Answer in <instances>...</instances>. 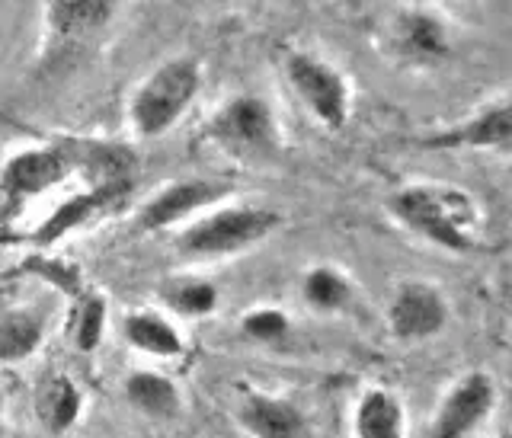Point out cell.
Segmentation results:
<instances>
[{"mask_svg": "<svg viewBox=\"0 0 512 438\" xmlns=\"http://www.w3.org/2000/svg\"><path fill=\"white\" fill-rule=\"evenodd\" d=\"M164 301L173 307L176 314L186 317H205L215 311L218 304V291L215 285H208L202 279H183V282H167V288L160 291Z\"/></svg>", "mask_w": 512, "mask_h": 438, "instance_id": "obj_20", "label": "cell"}, {"mask_svg": "<svg viewBox=\"0 0 512 438\" xmlns=\"http://www.w3.org/2000/svg\"><path fill=\"white\" fill-rule=\"evenodd\" d=\"M388 323L397 339L423 343V339L439 336L448 327V301L432 282H400L388 307Z\"/></svg>", "mask_w": 512, "mask_h": 438, "instance_id": "obj_7", "label": "cell"}, {"mask_svg": "<svg viewBox=\"0 0 512 438\" xmlns=\"http://www.w3.org/2000/svg\"><path fill=\"white\" fill-rule=\"evenodd\" d=\"M244 333L256 343H279V339L288 336V317L276 307H260V311H253L250 317H244Z\"/></svg>", "mask_w": 512, "mask_h": 438, "instance_id": "obj_22", "label": "cell"}, {"mask_svg": "<svg viewBox=\"0 0 512 438\" xmlns=\"http://www.w3.org/2000/svg\"><path fill=\"white\" fill-rule=\"evenodd\" d=\"M423 148H439V151H461V148L506 151L512 148V103H496L484 112H477L468 122L452 125L436 135H426Z\"/></svg>", "mask_w": 512, "mask_h": 438, "instance_id": "obj_11", "label": "cell"}, {"mask_svg": "<svg viewBox=\"0 0 512 438\" xmlns=\"http://www.w3.org/2000/svg\"><path fill=\"white\" fill-rule=\"evenodd\" d=\"M103 330H106V304L103 298H87L80 304V311L74 317V343L80 352H93L100 346L103 339Z\"/></svg>", "mask_w": 512, "mask_h": 438, "instance_id": "obj_21", "label": "cell"}, {"mask_svg": "<svg viewBox=\"0 0 512 438\" xmlns=\"http://www.w3.org/2000/svg\"><path fill=\"white\" fill-rule=\"evenodd\" d=\"M500 438H512V432H503V435H500Z\"/></svg>", "mask_w": 512, "mask_h": 438, "instance_id": "obj_23", "label": "cell"}, {"mask_svg": "<svg viewBox=\"0 0 512 438\" xmlns=\"http://www.w3.org/2000/svg\"><path fill=\"white\" fill-rule=\"evenodd\" d=\"M125 339L135 349L148 355H164V359H173V355L183 352L180 333H176L164 317H157L151 311H138L125 317Z\"/></svg>", "mask_w": 512, "mask_h": 438, "instance_id": "obj_16", "label": "cell"}, {"mask_svg": "<svg viewBox=\"0 0 512 438\" xmlns=\"http://www.w3.org/2000/svg\"><path fill=\"white\" fill-rule=\"evenodd\" d=\"M394 48L413 64H436L452 52L448 26L429 10H404L394 23Z\"/></svg>", "mask_w": 512, "mask_h": 438, "instance_id": "obj_12", "label": "cell"}, {"mask_svg": "<svg viewBox=\"0 0 512 438\" xmlns=\"http://www.w3.org/2000/svg\"><path fill=\"white\" fill-rule=\"evenodd\" d=\"M285 77L311 116L327 128H343L349 119L346 77L311 52H292L285 58Z\"/></svg>", "mask_w": 512, "mask_h": 438, "instance_id": "obj_5", "label": "cell"}, {"mask_svg": "<svg viewBox=\"0 0 512 438\" xmlns=\"http://www.w3.org/2000/svg\"><path fill=\"white\" fill-rule=\"evenodd\" d=\"M301 291H304V301L317 307V311H343V307L352 301V282L333 266L311 269L304 275Z\"/></svg>", "mask_w": 512, "mask_h": 438, "instance_id": "obj_19", "label": "cell"}, {"mask_svg": "<svg viewBox=\"0 0 512 438\" xmlns=\"http://www.w3.org/2000/svg\"><path fill=\"white\" fill-rule=\"evenodd\" d=\"M84 160L90 157H80L74 144H48L13 154L0 170V218L16 215L29 199L64 183Z\"/></svg>", "mask_w": 512, "mask_h": 438, "instance_id": "obj_4", "label": "cell"}, {"mask_svg": "<svg viewBox=\"0 0 512 438\" xmlns=\"http://www.w3.org/2000/svg\"><path fill=\"white\" fill-rule=\"evenodd\" d=\"M352 426H356V438H404V403L384 387H372V391L362 394Z\"/></svg>", "mask_w": 512, "mask_h": 438, "instance_id": "obj_14", "label": "cell"}, {"mask_svg": "<svg viewBox=\"0 0 512 438\" xmlns=\"http://www.w3.org/2000/svg\"><path fill=\"white\" fill-rule=\"evenodd\" d=\"M125 397L135 410L154 419H167L180 410V391L173 387V381H167L164 375H154V371H135L125 381Z\"/></svg>", "mask_w": 512, "mask_h": 438, "instance_id": "obj_15", "label": "cell"}, {"mask_svg": "<svg viewBox=\"0 0 512 438\" xmlns=\"http://www.w3.org/2000/svg\"><path fill=\"white\" fill-rule=\"evenodd\" d=\"M282 224V215L263 205H237V208H218L205 215L186 234H180V253L212 259V256H231L240 250L256 247Z\"/></svg>", "mask_w": 512, "mask_h": 438, "instance_id": "obj_3", "label": "cell"}, {"mask_svg": "<svg viewBox=\"0 0 512 438\" xmlns=\"http://www.w3.org/2000/svg\"><path fill=\"white\" fill-rule=\"evenodd\" d=\"M237 419L253 438H304L308 432V419L292 400L269 394H247Z\"/></svg>", "mask_w": 512, "mask_h": 438, "instance_id": "obj_13", "label": "cell"}, {"mask_svg": "<svg viewBox=\"0 0 512 438\" xmlns=\"http://www.w3.org/2000/svg\"><path fill=\"white\" fill-rule=\"evenodd\" d=\"M234 192L231 183H218V180H180L170 183L167 189H160L157 196L144 205V212L138 218L141 231H164V227L189 218L192 212L208 205L224 202Z\"/></svg>", "mask_w": 512, "mask_h": 438, "instance_id": "obj_9", "label": "cell"}, {"mask_svg": "<svg viewBox=\"0 0 512 438\" xmlns=\"http://www.w3.org/2000/svg\"><path fill=\"white\" fill-rule=\"evenodd\" d=\"M36 407H39V419H45L48 429L68 432L80 416V391L68 378H52L39 387Z\"/></svg>", "mask_w": 512, "mask_h": 438, "instance_id": "obj_18", "label": "cell"}, {"mask_svg": "<svg viewBox=\"0 0 512 438\" xmlns=\"http://www.w3.org/2000/svg\"><path fill=\"white\" fill-rule=\"evenodd\" d=\"M208 138H215L218 144L231 151H240V154H266L276 148V116H272V109L266 100L253 93H240V96H231L228 103H224L212 122L205 125Z\"/></svg>", "mask_w": 512, "mask_h": 438, "instance_id": "obj_6", "label": "cell"}, {"mask_svg": "<svg viewBox=\"0 0 512 438\" xmlns=\"http://www.w3.org/2000/svg\"><path fill=\"white\" fill-rule=\"evenodd\" d=\"M45 336V323L32 311H7L0 314V362L29 359Z\"/></svg>", "mask_w": 512, "mask_h": 438, "instance_id": "obj_17", "label": "cell"}, {"mask_svg": "<svg viewBox=\"0 0 512 438\" xmlns=\"http://www.w3.org/2000/svg\"><path fill=\"white\" fill-rule=\"evenodd\" d=\"M125 0H45V29L52 45H74L103 32Z\"/></svg>", "mask_w": 512, "mask_h": 438, "instance_id": "obj_10", "label": "cell"}, {"mask_svg": "<svg viewBox=\"0 0 512 438\" xmlns=\"http://www.w3.org/2000/svg\"><path fill=\"white\" fill-rule=\"evenodd\" d=\"M496 407V384L487 371H468L439 403L429 438H468Z\"/></svg>", "mask_w": 512, "mask_h": 438, "instance_id": "obj_8", "label": "cell"}, {"mask_svg": "<svg viewBox=\"0 0 512 438\" xmlns=\"http://www.w3.org/2000/svg\"><path fill=\"white\" fill-rule=\"evenodd\" d=\"M394 218L452 253H471L477 247L474 231L480 224V205L471 192L448 183H416L391 196Z\"/></svg>", "mask_w": 512, "mask_h": 438, "instance_id": "obj_1", "label": "cell"}, {"mask_svg": "<svg viewBox=\"0 0 512 438\" xmlns=\"http://www.w3.org/2000/svg\"><path fill=\"white\" fill-rule=\"evenodd\" d=\"M202 90V64L196 58H170L141 80L128 119L141 138H160L183 119Z\"/></svg>", "mask_w": 512, "mask_h": 438, "instance_id": "obj_2", "label": "cell"}]
</instances>
